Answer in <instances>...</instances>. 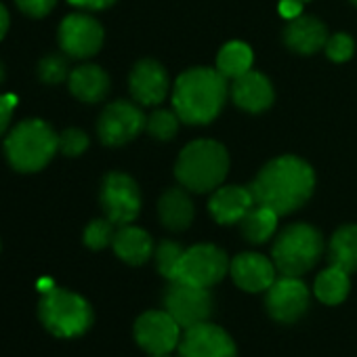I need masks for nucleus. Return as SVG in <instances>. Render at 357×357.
Wrapping results in <instances>:
<instances>
[{
	"mask_svg": "<svg viewBox=\"0 0 357 357\" xmlns=\"http://www.w3.org/2000/svg\"><path fill=\"white\" fill-rule=\"evenodd\" d=\"M315 174L311 166L296 155H282L263 166L250 185L255 202L275 211L280 217L298 211L311 198Z\"/></svg>",
	"mask_w": 357,
	"mask_h": 357,
	"instance_id": "1",
	"label": "nucleus"
},
{
	"mask_svg": "<svg viewBox=\"0 0 357 357\" xmlns=\"http://www.w3.org/2000/svg\"><path fill=\"white\" fill-rule=\"evenodd\" d=\"M227 93V78L217 68H194L176 78L172 86V109L181 122L208 124L221 114Z\"/></svg>",
	"mask_w": 357,
	"mask_h": 357,
	"instance_id": "2",
	"label": "nucleus"
},
{
	"mask_svg": "<svg viewBox=\"0 0 357 357\" xmlns=\"http://www.w3.org/2000/svg\"><path fill=\"white\" fill-rule=\"evenodd\" d=\"M229 170L227 149L211 139H200L183 147L178 153L174 174L188 192L204 194L217 190Z\"/></svg>",
	"mask_w": 357,
	"mask_h": 357,
	"instance_id": "3",
	"label": "nucleus"
},
{
	"mask_svg": "<svg viewBox=\"0 0 357 357\" xmlns=\"http://www.w3.org/2000/svg\"><path fill=\"white\" fill-rule=\"evenodd\" d=\"M59 149V135L45 120L20 122L5 141L11 166L20 172H36L45 168Z\"/></svg>",
	"mask_w": 357,
	"mask_h": 357,
	"instance_id": "4",
	"label": "nucleus"
},
{
	"mask_svg": "<svg viewBox=\"0 0 357 357\" xmlns=\"http://www.w3.org/2000/svg\"><path fill=\"white\" fill-rule=\"evenodd\" d=\"M324 252L321 234L305 223L288 225L273 242L271 261L282 275L301 278L315 267Z\"/></svg>",
	"mask_w": 357,
	"mask_h": 357,
	"instance_id": "5",
	"label": "nucleus"
},
{
	"mask_svg": "<svg viewBox=\"0 0 357 357\" xmlns=\"http://www.w3.org/2000/svg\"><path fill=\"white\" fill-rule=\"evenodd\" d=\"M38 311L45 328L61 338L80 336L93 324V309L89 301L63 288H51L45 292Z\"/></svg>",
	"mask_w": 357,
	"mask_h": 357,
	"instance_id": "6",
	"label": "nucleus"
},
{
	"mask_svg": "<svg viewBox=\"0 0 357 357\" xmlns=\"http://www.w3.org/2000/svg\"><path fill=\"white\" fill-rule=\"evenodd\" d=\"M164 309L176 319L178 326L188 330L211 319L215 301L211 288H200L174 280L168 282V288L164 292Z\"/></svg>",
	"mask_w": 357,
	"mask_h": 357,
	"instance_id": "7",
	"label": "nucleus"
},
{
	"mask_svg": "<svg viewBox=\"0 0 357 357\" xmlns=\"http://www.w3.org/2000/svg\"><path fill=\"white\" fill-rule=\"evenodd\" d=\"M227 255L215 244H196L185 250L176 280L200 288H213L229 273ZM174 282V280H172Z\"/></svg>",
	"mask_w": 357,
	"mask_h": 357,
	"instance_id": "8",
	"label": "nucleus"
},
{
	"mask_svg": "<svg viewBox=\"0 0 357 357\" xmlns=\"http://www.w3.org/2000/svg\"><path fill=\"white\" fill-rule=\"evenodd\" d=\"M101 206L114 225H130L141 211V194L124 172H109L101 185Z\"/></svg>",
	"mask_w": 357,
	"mask_h": 357,
	"instance_id": "9",
	"label": "nucleus"
},
{
	"mask_svg": "<svg viewBox=\"0 0 357 357\" xmlns=\"http://www.w3.org/2000/svg\"><path fill=\"white\" fill-rule=\"evenodd\" d=\"M309 288L301 278L282 275L265 292L267 313L280 324L298 321L309 309Z\"/></svg>",
	"mask_w": 357,
	"mask_h": 357,
	"instance_id": "10",
	"label": "nucleus"
},
{
	"mask_svg": "<svg viewBox=\"0 0 357 357\" xmlns=\"http://www.w3.org/2000/svg\"><path fill=\"white\" fill-rule=\"evenodd\" d=\"M183 328L164 311H145L135 321V340L149 355H166L178 347Z\"/></svg>",
	"mask_w": 357,
	"mask_h": 357,
	"instance_id": "11",
	"label": "nucleus"
},
{
	"mask_svg": "<svg viewBox=\"0 0 357 357\" xmlns=\"http://www.w3.org/2000/svg\"><path fill=\"white\" fill-rule=\"evenodd\" d=\"M176 351L178 357H238L231 334L211 321L183 330Z\"/></svg>",
	"mask_w": 357,
	"mask_h": 357,
	"instance_id": "12",
	"label": "nucleus"
},
{
	"mask_svg": "<svg viewBox=\"0 0 357 357\" xmlns=\"http://www.w3.org/2000/svg\"><path fill=\"white\" fill-rule=\"evenodd\" d=\"M145 126H147V118L135 103L114 101L99 116L97 132L101 143L109 147H118L132 141Z\"/></svg>",
	"mask_w": 357,
	"mask_h": 357,
	"instance_id": "13",
	"label": "nucleus"
},
{
	"mask_svg": "<svg viewBox=\"0 0 357 357\" xmlns=\"http://www.w3.org/2000/svg\"><path fill=\"white\" fill-rule=\"evenodd\" d=\"M59 45L61 51L70 57H93L103 45V28L89 15H68L59 26Z\"/></svg>",
	"mask_w": 357,
	"mask_h": 357,
	"instance_id": "14",
	"label": "nucleus"
},
{
	"mask_svg": "<svg viewBox=\"0 0 357 357\" xmlns=\"http://www.w3.org/2000/svg\"><path fill=\"white\" fill-rule=\"evenodd\" d=\"M275 271V263L259 252H242L229 263L231 280L244 292H267L278 280Z\"/></svg>",
	"mask_w": 357,
	"mask_h": 357,
	"instance_id": "15",
	"label": "nucleus"
},
{
	"mask_svg": "<svg viewBox=\"0 0 357 357\" xmlns=\"http://www.w3.org/2000/svg\"><path fill=\"white\" fill-rule=\"evenodd\" d=\"M130 93L141 105H158L166 99L170 82L166 70L153 61V59H143L139 61L128 78Z\"/></svg>",
	"mask_w": 357,
	"mask_h": 357,
	"instance_id": "16",
	"label": "nucleus"
},
{
	"mask_svg": "<svg viewBox=\"0 0 357 357\" xmlns=\"http://www.w3.org/2000/svg\"><path fill=\"white\" fill-rule=\"evenodd\" d=\"M255 196L250 188L244 185H225V188H217L211 202H208V211L213 215V219L221 225H236L240 223L248 211L255 206Z\"/></svg>",
	"mask_w": 357,
	"mask_h": 357,
	"instance_id": "17",
	"label": "nucleus"
},
{
	"mask_svg": "<svg viewBox=\"0 0 357 357\" xmlns=\"http://www.w3.org/2000/svg\"><path fill=\"white\" fill-rule=\"evenodd\" d=\"M229 93L238 107L252 112V114H259V112H265L267 107H271L273 97H275L273 86L267 80V76H263L255 70L236 78L229 86Z\"/></svg>",
	"mask_w": 357,
	"mask_h": 357,
	"instance_id": "18",
	"label": "nucleus"
},
{
	"mask_svg": "<svg viewBox=\"0 0 357 357\" xmlns=\"http://www.w3.org/2000/svg\"><path fill=\"white\" fill-rule=\"evenodd\" d=\"M284 43L288 49H292L298 55H313L326 47L328 30L319 20L311 15H298L290 20V24L286 26Z\"/></svg>",
	"mask_w": 357,
	"mask_h": 357,
	"instance_id": "19",
	"label": "nucleus"
},
{
	"mask_svg": "<svg viewBox=\"0 0 357 357\" xmlns=\"http://www.w3.org/2000/svg\"><path fill=\"white\" fill-rule=\"evenodd\" d=\"M160 221L170 231H185L196 215L194 202L183 188H170L158 202Z\"/></svg>",
	"mask_w": 357,
	"mask_h": 357,
	"instance_id": "20",
	"label": "nucleus"
},
{
	"mask_svg": "<svg viewBox=\"0 0 357 357\" xmlns=\"http://www.w3.org/2000/svg\"><path fill=\"white\" fill-rule=\"evenodd\" d=\"M114 252L128 265H143L153 255V242L149 234L141 227L122 225L114 236Z\"/></svg>",
	"mask_w": 357,
	"mask_h": 357,
	"instance_id": "21",
	"label": "nucleus"
},
{
	"mask_svg": "<svg viewBox=\"0 0 357 357\" xmlns=\"http://www.w3.org/2000/svg\"><path fill=\"white\" fill-rule=\"evenodd\" d=\"M70 91L84 103H97L109 91V76L99 66H80L70 74Z\"/></svg>",
	"mask_w": 357,
	"mask_h": 357,
	"instance_id": "22",
	"label": "nucleus"
},
{
	"mask_svg": "<svg viewBox=\"0 0 357 357\" xmlns=\"http://www.w3.org/2000/svg\"><path fill=\"white\" fill-rule=\"evenodd\" d=\"M328 261L347 273L357 271V225H344L334 231L328 244Z\"/></svg>",
	"mask_w": 357,
	"mask_h": 357,
	"instance_id": "23",
	"label": "nucleus"
},
{
	"mask_svg": "<svg viewBox=\"0 0 357 357\" xmlns=\"http://www.w3.org/2000/svg\"><path fill=\"white\" fill-rule=\"evenodd\" d=\"M351 273H347L340 267H326L313 284V294L317 296V301H321L324 305H340L351 290Z\"/></svg>",
	"mask_w": 357,
	"mask_h": 357,
	"instance_id": "24",
	"label": "nucleus"
},
{
	"mask_svg": "<svg viewBox=\"0 0 357 357\" xmlns=\"http://www.w3.org/2000/svg\"><path fill=\"white\" fill-rule=\"evenodd\" d=\"M278 219L280 215L267 206L255 204L248 215L240 221V229L242 236L250 242V244H265L278 229Z\"/></svg>",
	"mask_w": 357,
	"mask_h": 357,
	"instance_id": "25",
	"label": "nucleus"
},
{
	"mask_svg": "<svg viewBox=\"0 0 357 357\" xmlns=\"http://www.w3.org/2000/svg\"><path fill=\"white\" fill-rule=\"evenodd\" d=\"M217 70L227 80H236L252 70V49L244 43H227L217 55Z\"/></svg>",
	"mask_w": 357,
	"mask_h": 357,
	"instance_id": "26",
	"label": "nucleus"
},
{
	"mask_svg": "<svg viewBox=\"0 0 357 357\" xmlns=\"http://www.w3.org/2000/svg\"><path fill=\"white\" fill-rule=\"evenodd\" d=\"M185 250L178 246L176 242H170V240H164L160 242V246L155 248V265H158V271L168 280H176V273H178V265H181V259H183Z\"/></svg>",
	"mask_w": 357,
	"mask_h": 357,
	"instance_id": "27",
	"label": "nucleus"
},
{
	"mask_svg": "<svg viewBox=\"0 0 357 357\" xmlns=\"http://www.w3.org/2000/svg\"><path fill=\"white\" fill-rule=\"evenodd\" d=\"M178 122H181V118L176 116V112H168V109H158L153 112L149 118H147V132L160 141H168L176 135L178 130Z\"/></svg>",
	"mask_w": 357,
	"mask_h": 357,
	"instance_id": "28",
	"label": "nucleus"
},
{
	"mask_svg": "<svg viewBox=\"0 0 357 357\" xmlns=\"http://www.w3.org/2000/svg\"><path fill=\"white\" fill-rule=\"evenodd\" d=\"M114 223L105 217V219H95L93 223H89V227L84 229V244L93 250H101L105 246H109L114 242Z\"/></svg>",
	"mask_w": 357,
	"mask_h": 357,
	"instance_id": "29",
	"label": "nucleus"
},
{
	"mask_svg": "<svg viewBox=\"0 0 357 357\" xmlns=\"http://www.w3.org/2000/svg\"><path fill=\"white\" fill-rule=\"evenodd\" d=\"M40 80L47 84H59L68 78V59L61 55H49L38 66Z\"/></svg>",
	"mask_w": 357,
	"mask_h": 357,
	"instance_id": "30",
	"label": "nucleus"
},
{
	"mask_svg": "<svg viewBox=\"0 0 357 357\" xmlns=\"http://www.w3.org/2000/svg\"><path fill=\"white\" fill-rule=\"evenodd\" d=\"M324 49H326V55L332 61H338L340 63V61L351 59L355 45H353V38L349 34H334V36L328 38V43H326Z\"/></svg>",
	"mask_w": 357,
	"mask_h": 357,
	"instance_id": "31",
	"label": "nucleus"
},
{
	"mask_svg": "<svg viewBox=\"0 0 357 357\" xmlns=\"http://www.w3.org/2000/svg\"><path fill=\"white\" fill-rule=\"evenodd\" d=\"M89 147V137L78 128H68L59 135V149L66 155H80Z\"/></svg>",
	"mask_w": 357,
	"mask_h": 357,
	"instance_id": "32",
	"label": "nucleus"
},
{
	"mask_svg": "<svg viewBox=\"0 0 357 357\" xmlns=\"http://www.w3.org/2000/svg\"><path fill=\"white\" fill-rule=\"evenodd\" d=\"M15 3H17V7H20L26 15L38 20V17L49 15V13L55 9L57 0H15Z\"/></svg>",
	"mask_w": 357,
	"mask_h": 357,
	"instance_id": "33",
	"label": "nucleus"
},
{
	"mask_svg": "<svg viewBox=\"0 0 357 357\" xmlns=\"http://www.w3.org/2000/svg\"><path fill=\"white\" fill-rule=\"evenodd\" d=\"M13 107H15V97H11V95H0V135L7 130V126L11 122Z\"/></svg>",
	"mask_w": 357,
	"mask_h": 357,
	"instance_id": "34",
	"label": "nucleus"
},
{
	"mask_svg": "<svg viewBox=\"0 0 357 357\" xmlns=\"http://www.w3.org/2000/svg\"><path fill=\"white\" fill-rule=\"evenodd\" d=\"M70 5L78 7V9H86V11H101L112 7L116 0H68Z\"/></svg>",
	"mask_w": 357,
	"mask_h": 357,
	"instance_id": "35",
	"label": "nucleus"
},
{
	"mask_svg": "<svg viewBox=\"0 0 357 357\" xmlns=\"http://www.w3.org/2000/svg\"><path fill=\"white\" fill-rule=\"evenodd\" d=\"M280 13L286 20H294V17L303 15V3H301V0H282V3H280Z\"/></svg>",
	"mask_w": 357,
	"mask_h": 357,
	"instance_id": "36",
	"label": "nucleus"
},
{
	"mask_svg": "<svg viewBox=\"0 0 357 357\" xmlns=\"http://www.w3.org/2000/svg\"><path fill=\"white\" fill-rule=\"evenodd\" d=\"M7 30H9V11L5 9V5H0V40L5 38Z\"/></svg>",
	"mask_w": 357,
	"mask_h": 357,
	"instance_id": "37",
	"label": "nucleus"
},
{
	"mask_svg": "<svg viewBox=\"0 0 357 357\" xmlns=\"http://www.w3.org/2000/svg\"><path fill=\"white\" fill-rule=\"evenodd\" d=\"M5 80V68H3V63H0V82Z\"/></svg>",
	"mask_w": 357,
	"mask_h": 357,
	"instance_id": "38",
	"label": "nucleus"
},
{
	"mask_svg": "<svg viewBox=\"0 0 357 357\" xmlns=\"http://www.w3.org/2000/svg\"><path fill=\"white\" fill-rule=\"evenodd\" d=\"M149 357H170V353H166V355H149Z\"/></svg>",
	"mask_w": 357,
	"mask_h": 357,
	"instance_id": "39",
	"label": "nucleus"
},
{
	"mask_svg": "<svg viewBox=\"0 0 357 357\" xmlns=\"http://www.w3.org/2000/svg\"><path fill=\"white\" fill-rule=\"evenodd\" d=\"M351 3H353V5H355V7H357V0H351Z\"/></svg>",
	"mask_w": 357,
	"mask_h": 357,
	"instance_id": "40",
	"label": "nucleus"
},
{
	"mask_svg": "<svg viewBox=\"0 0 357 357\" xmlns=\"http://www.w3.org/2000/svg\"><path fill=\"white\" fill-rule=\"evenodd\" d=\"M301 3H309V0H301Z\"/></svg>",
	"mask_w": 357,
	"mask_h": 357,
	"instance_id": "41",
	"label": "nucleus"
}]
</instances>
